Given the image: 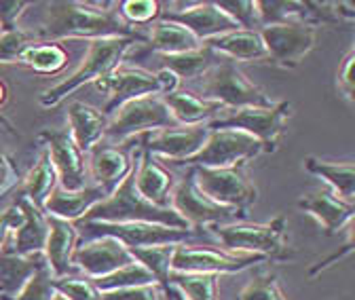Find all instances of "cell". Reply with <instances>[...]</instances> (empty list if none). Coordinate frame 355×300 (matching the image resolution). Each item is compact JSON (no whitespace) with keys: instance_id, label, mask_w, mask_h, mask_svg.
Masks as SVG:
<instances>
[{"instance_id":"cell-1","label":"cell","mask_w":355,"mask_h":300,"mask_svg":"<svg viewBox=\"0 0 355 300\" xmlns=\"http://www.w3.org/2000/svg\"><path fill=\"white\" fill-rule=\"evenodd\" d=\"M40 36L51 42L58 38H116L140 36L119 13L114 3H80V0H60L44 5Z\"/></svg>"},{"instance_id":"cell-2","label":"cell","mask_w":355,"mask_h":300,"mask_svg":"<svg viewBox=\"0 0 355 300\" xmlns=\"http://www.w3.org/2000/svg\"><path fill=\"white\" fill-rule=\"evenodd\" d=\"M142 36H116V38H98V40H89V49L78 64V68L68 74L64 80L53 85L51 89L40 94V106L42 108H55L62 104L68 96H72L76 89H80L87 82H98L112 70H116L131 47L136 45Z\"/></svg>"},{"instance_id":"cell-3","label":"cell","mask_w":355,"mask_h":300,"mask_svg":"<svg viewBox=\"0 0 355 300\" xmlns=\"http://www.w3.org/2000/svg\"><path fill=\"white\" fill-rule=\"evenodd\" d=\"M136 159V157H133ZM80 220H96V222H150L163 224L171 229L193 231L184 218H180L171 207H159L146 201L136 188V176L133 167L127 178L94 209H89Z\"/></svg>"},{"instance_id":"cell-4","label":"cell","mask_w":355,"mask_h":300,"mask_svg":"<svg viewBox=\"0 0 355 300\" xmlns=\"http://www.w3.org/2000/svg\"><path fill=\"white\" fill-rule=\"evenodd\" d=\"M189 91L203 100L218 102L225 110L264 108L273 104L271 98L254 85L235 62L225 58H220L199 80H195L193 89Z\"/></svg>"},{"instance_id":"cell-5","label":"cell","mask_w":355,"mask_h":300,"mask_svg":"<svg viewBox=\"0 0 355 300\" xmlns=\"http://www.w3.org/2000/svg\"><path fill=\"white\" fill-rule=\"evenodd\" d=\"M222 249L235 254H256L264 256L266 261H288L292 258V252L288 247V220L284 216L273 218L264 224L252 222H225L209 227Z\"/></svg>"},{"instance_id":"cell-6","label":"cell","mask_w":355,"mask_h":300,"mask_svg":"<svg viewBox=\"0 0 355 300\" xmlns=\"http://www.w3.org/2000/svg\"><path fill=\"white\" fill-rule=\"evenodd\" d=\"M292 114L290 102H273L264 108H237L222 110L207 123L209 130H237L256 138L264 152H275L284 136L286 123Z\"/></svg>"},{"instance_id":"cell-7","label":"cell","mask_w":355,"mask_h":300,"mask_svg":"<svg viewBox=\"0 0 355 300\" xmlns=\"http://www.w3.org/2000/svg\"><path fill=\"white\" fill-rule=\"evenodd\" d=\"M175 125L178 123L169 108L165 106V102L161 100V96H144L125 102L108 116L104 140L121 144L133 136H146L150 132L167 130V127Z\"/></svg>"},{"instance_id":"cell-8","label":"cell","mask_w":355,"mask_h":300,"mask_svg":"<svg viewBox=\"0 0 355 300\" xmlns=\"http://www.w3.org/2000/svg\"><path fill=\"white\" fill-rule=\"evenodd\" d=\"M83 239L92 237H114L125 247H148V245H182L195 237V231L171 229L150 222H96V220H78L74 222Z\"/></svg>"},{"instance_id":"cell-9","label":"cell","mask_w":355,"mask_h":300,"mask_svg":"<svg viewBox=\"0 0 355 300\" xmlns=\"http://www.w3.org/2000/svg\"><path fill=\"white\" fill-rule=\"evenodd\" d=\"M197 186L205 197L214 203L237 211L241 218L248 216V209L256 203L258 191L250 176L245 174V167H225V169H209V167H191Z\"/></svg>"},{"instance_id":"cell-10","label":"cell","mask_w":355,"mask_h":300,"mask_svg":"<svg viewBox=\"0 0 355 300\" xmlns=\"http://www.w3.org/2000/svg\"><path fill=\"white\" fill-rule=\"evenodd\" d=\"M264 152L262 144L237 130H211L209 138L201 146L199 152L189 157L187 161H180L175 165L187 167H209V169H225V167H237L243 165Z\"/></svg>"},{"instance_id":"cell-11","label":"cell","mask_w":355,"mask_h":300,"mask_svg":"<svg viewBox=\"0 0 355 300\" xmlns=\"http://www.w3.org/2000/svg\"><path fill=\"white\" fill-rule=\"evenodd\" d=\"M169 207L180 218H184V222L193 231L203 229V227L209 229L214 224H225V222H233L235 218H241L237 211L214 203L209 197L201 193L191 167L187 171V176L173 184V191L169 195Z\"/></svg>"},{"instance_id":"cell-12","label":"cell","mask_w":355,"mask_h":300,"mask_svg":"<svg viewBox=\"0 0 355 300\" xmlns=\"http://www.w3.org/2000/svg\"><path fill=\"white\" fill-rule=\"evenodd\" d=\"M269 62L282 68H298L300 62L313 51L318 42V28L311 24H269L258 30Z\"/></svg>"},{"instance_id":"cell-13","label":"cell","mask_w":355,"mask_h":300,"mask_svg":"<svg viewBox=\"0 0 355 300\" xmlns=\"http://www.w3.org/2000/svg\"><path fill=\"white\" fill-rule=\"evenodd\" d=\"M266 263L264 256L256 254H235L227 249H214V247H197L182 243L178 245L171 258L173 273H211V275H225V273H239L250 269L252 265Z\"/></svg>"},{"instance_id":"cell-14","label":"cell","mask_w":355,"mask_h":300,"mask_svg":"<svg viewBox=\"0 0 355 300\" xmlns=\"http://www.w3.org/2000/svg\"><path fill=\"white\" fill-rule=\"evenodd\" d=\"M133 254L129 247H125L114 237H92L83 239L76 243V249L72 254V267L76 273L89 277V279H100L116 269L131 265Z\"/></svg>"},{"instance_id":"cell-15","label":"cell","mask_w":355,"mask_h":300,"mask_svg":"<svg viewBox=\"0 0 355 300\" xmlns=\"http://www.w3.org/2000/svg\"><path fill=\"white\" fill-rule=\"evenodd\" d=\"M161 17L184 26L193 36H197V40L201 42V45L207 40H214L218 36H225L229 32L239 30L237 24L216 3H209V0H205V3H173V5H167L161 11Z\"/></svg>"},{"instance_id":"cell-16","label":"cell","mask_w":355,"mask_h":300,"mask_svg":"<svg viewBox=\"0 0 355 300\" xmlns=\"http://www.w3.org/2000/svg\"><path fill=\"white\" fill-rule=\"evenodd\" d=\"M40 142L49 150L53 167L58 171L60 186L66 191H80L89 184L87 155L76 146L68 130H44Z\"/></svg>"},{"instance_id":"cell-17","label":"cell","mask_w":355,"mask_h":300,"mask_svg":"<svg viewBox=\"0 0 355 300\" xmlns=\"http://www.w3.org/2000/svg\"><path fill=\"white\" fill-rule=\"evenodd\" d=\"M96 87L108 96V104L102 110L106 116H110L119 106H123L129 100L144 96H161V82L157 78V72H148L144 68L119 66L102 80H98Z\"/></svg>"},{"instance_id":"cell-18","label":"cell","mask_w":355,"mask_h":300,"mask_svg":"<svg viewBox=\"0 0 355 300\" xmlns=\"http://www.w3.org/2000/svg\"><path fill=\"white\" fill-rule=\"evenodd\" d=\"M207 125H175L167 130L150 132L142 140V148L153 157L169 159L171 163H180L201 150L205 140L209 138Z\"/></svg>"},{"instance_id":"cell-19","label":"cell","mask_w":355,"mask_h":300,"mask_svg":"<svg viewBox=\"0 0 355 300\" xmlns=\"http://www.w3.org/2000/svg\"><path fill=\"white\" fill-rule=\"evenodd\" d=\"M131 167L133 157L123 148H116L114 144L100 142L96 148L87 152V174L92 178L89 182L100 186L106 197L127 178Z\"/></svg>"},{"instance_id":"cell-20","label":"cell","mask_w":355,"mask_h":300,"mask_svg":"<svg viewBox=\"0 0 355 300\" xmlns=\"http://www.w3.org/2000/svg\"><path fill=\"white\" fill-rule=\"evenodd\" d=\"M298 207L309 213L311 218H315L326 235L343 233L349 224H353L355 216V203H349L340 197H336L330 188L313 191L298 199Z\"/></svg>"},{"instance_id":"cell-21","label":"cell","mask_w":355,"mask_h":300,"mask_svg":"<svg viewBox=\"0 0 355 300\" xmlns=\"http://www.w3.org/2000/svg\"><path fill=\"white\" fill-rule=\"evenodd\" d=\"M133 176H136L138 193L159 207H169V195L173 191V176L153 157L148 150L140 148L138 157L133 159Z\"/></svg>"},{"instance_id":"cell-22","label":"cell","mask_w":355,"mask_h":300,"mask_svg":"<svg viewBox=\"0 0 355 300\" xmlns=\"http://www.w3.org/2000/svg\"><path fill=\"white\" fill-rule=\"evenodd\" d=\"M47 220H49V237L42 249L47 269L51 271L53 277H66V275L76 273L72 267V254L76 249L80 235L74 222L53 218V216H47Z\"/></svg>"},{"instance_id":"cell-23","label":"cell","mask_w":355,"mask_h":300,"mask_svg":"<svg viewBox=\"0 0 355 300\" xmlns=\"http://www.w3.org/2000/svg\"><path fill=\"white\" fill-rule=\"evenodd\" d=\"M19 213H21V222L15 229L11 237V247L21 254V256H32V254H42L44 243L49 237V220L47 213L38 209L28 197L19 195L15 201Z\"/></svg>"},{"instance_id":"cell-24","label":"cell","mask_w":355,"mask_h":300,"mask_svg":"<svg viewBox=\"0 0 355 300\" xmlns=\"http://www.w3.org/2000/svg\"><path fill=\"white\" fill-rule=\"evenodd\" d=\"M104 199H106V193L92 182L80 191H66L58 184L55 191L49 195V199L44 201L42 211L53 218L78 222L89 209H94Z\"/></svg>"},{"instance_id":"cell-25","label":"cell","mask_w":355,"mask_h":300,"mask_svg":"<svg viewBox=\"0 0 355 300\" xmlns=\"http://www.w3.org/2000/svg\"><path fill=\"white\" fill-rule=\"evenodd\" d=\"M42 265H47L42 254L21 256L11 247L9 241L0 249V300L15 298Z\"/></svg>"},{"instance_id":"cell-26","label":"cell","mask_w":355,"mask_h":300,"mask_svg":"<svg viewBox=\"0 0 355 300\" xmlns=\"http://www.w3.org/2000/svg\"><path fill=\"white\" fill-rule=\"evenodd\" d=\"M106 127L108 116L100 108L85 102H72L68 106V132L85 155L104 142Z\"/></svg>"},{"instance_id":"cell-27","label":"cell","mask_w":355,"mask_h":300,"mask_svg":"<svg viewBox=\"0 0 355 300\" xmlns=\"http://www.w3.org/2000/svg\"><path fill=\"white\" fill-rule=\"evenodd\" d=\"M207 49H211L216 55L231 60L235 64L239 62H269L264 42L258 34V30H235L225 36H218L214 40L203 42Z\"/></svg>"},{"instance_id":"cell-28","label":"cell","mask_w":355,"mask_h":300,"mask_svg":"<svg viewBox=\"0 0 355 300\" xmlns=\"http://www.w3.org/2000/svg\"><path fill=\"white\" fill-rule=\"evenodd\" d=\"M161 100L165 102L178 125H207L225 110L218 102L203 100L189 89H175L161 96Z\"/></svg>"},{"instance_id":"cell-29","label":"cell","mask_w":355,"mask_h":300,"mask_svg":"<svg viewBox=\"0 0 355 300\" xmlns=\"http://www.w3.org/2000/svg\"><path fill=\"white\" fill-rule=\"evenodd\" d=\"M304 169L309 174L322 178L336 197H340L349 203H355V165H353V161H328V159H320V157H306Z\"/></svg>"},{"instance_id":"cell-30","label":"cell","mask_w":355,"mask_h":300,"mask_svg":"<svg viewBox=\"0 0 355 300\" xmlns=\"http://www.w3.org/2000/svg\"><path fill=\"white\" fill-rule=\"evenodd\" d=\"M148 45L153 51H157L161 55L189 53V51H197L203 47L197 40V36H193L184 26L169 21V19H163V17H159L157 21L150 24Z\"/></svg>"},{"instance_id":"cell-31","label":"cell","mask_w":355,"mask_h":300,"mask_svg":"<svg viewBox=\"0 0 355 300\" xmlns=\"http://www.w3.org/2000/svg\"><path fill=\"white\" fill-rule=\"evenodd\" d=\"M58 184H60V180H58V171L53 167L51 155L47 148L42 146V152L38 155L34 167L28 171V176L24 180L21 195L28 197L38 209H42L44 201L49 199V195L55 191Z\"/></svg>"},{"instance_id":"cell-32","label":"cell","mask_w":355,"mask_h":300,"mask_svg":"<svg viewBox=\"0 0 355 300\" xmlns=\"http://www.w3.org/2000/svg\"><path fill=\"white\" fill-rule=\"evenodd\" d=\"M220 60V55H216L211 49H207L205 45L197 51H189V53H178V55H161L163 68L173 72L180 80H189L195 82L199 80L216 62Z\"/></svg>"},{"instance_id":"cell-33","label":"cell","mask_w":355,"mask_h":300,"mask_svg":"<svg viewBox=\"0 0 355 300\" xmlns=\"http://www.w3.org/2000/svg\"><path fill=\"white\" fill-rule=\"evenodd\" d=\"M19 64L42 72V74H58L68 64V51L60 42H32V45L21 53Z\"/></svg>"},{"instance_id":"cell-34","label":"cell","mask_w":355,"mask_h":300,"mask_svg":"<svg viewBox=\"0 0 355 300\" xmlns=\"http://www.w3.org/2000/svg\"><path fill=\"white\" fill-rule=\"evenodd\" d=\"M220 275L211 273H169V285L187 300H218Z\"/></svg>"},{"instance_id":"cell-35","label":"cell","mask_w":355,"mask_h":300,"mask_svg":"<svg viewBox=\"0 0 355 300\" xmlns=\"http://www.w3.org/2000/svg\"><path fill=\"white\" fill-rule=\"evenodd\" d=\"M258 9H260L262 26L292 24V21L311 24L306 3H298V0H290V3H286V0H258Z\"/></svg>"},{"instance_id":"cell-36","label":"cell","mask_w":355,"mask_h":300,"mask_svg":"<svg viewBox=\"0 0 355 300\" xmlns=\"http://www.w3.org/2000/svg\"><path fill=\"white\" fill-rule=\"evenodd\" d=\"M175 247L178 245H148V247L131 249V254L144 269H148L153 273L157 283H161L167 290L169 273H171V258H173Z\"/></svg>"},{"instance_id":"cell-37","label":"cell","mask_w":355,"mask_h":300,"mask_svg":"<svg viewBox=\"0 0 355 300\" xmlns=\"http://www.w3.org/2000/svg\"><path fill=\"white\" fill-rule=\"evenodd\" d=\"M92 281L96 283V288L100 292H112V290H123V288H136V285L157 283L153 273L148 269H144L138 261H133L131 265H125V267L116 269L114 273H110L106 277L92 279Z\"/></svg>"},{"instance_id":"cell-38","label":"cell","mask_w":355,"mask_h":300,"mask_svg":"<svg viewBox=\"0 0 355 300\" xmlns=\"http://www.w3.org/2000/svg\"><path fill=\"white\" fill-rule=\"evenodd\" d=\"M53 288H55V294H60L66 300H100L102 298V292L96 288V283L80 273L53 277Z\"/></svg>"},{"instance_id":"cell-39","label":"cell","mask_w":355,"mask_h":300,"mask_svg":"<svg viewBox=\"0 0 355 300\" xmlns=\"http://www.w3.org/2000/svg\"><path fill=\"white\" fill-rule=\"evenodd\" d=\"M216 5L237 24L239 30H260L262 28L258 0H220Z\"/></svg>"},{"instance_id":"cell-40","label":"cell","mask_w":355,"mask_h":300,"mask_svg":"<svg viewBox=\"0 0 355 300\" xmlns=\"http://www.w3.org/2000/svg\"><path fill=\"white\" fill-rule=\"evenodd\" d=\"M121 17L133 28V26H148L161 17L163 5L157 0H123L116 5Z\"/></svg>"},{"instance_id":"cell-41","label":"cell","mask_w":355,"mask_h":300,"mask_svg":"<svg viewBox=\"0 0 355 300\" xmlns=\"http://www.w3.org/2000/svg\"><path fill=\"white\" fill-rule=\"evenodd\" d=\"M239 300H288V298L282 292L277 275L260 273L241 290Z\"/></svg>"},{"instance_id":"cell-42","label":"cell","mask_w":355,"mask_h":300,"mask_svg":"<svg viewBox=\"0 0 355 300\" xmlns=\"http://www.w3.org/2000/svg\"><path fill=\"white\" fill-rule=\"evenodd\" d=\"M55 298V288H53V275L47 269V265H42L30 281L21 288V292L11 298V300H53Z\"/></svg>"},{"instance_id":"cell-43","label":"cell","mask_w":355,"mask_h":300,"mask_svg":"<svg viewBox=\"0 0 355 300\" xmlns=\"http://www.w3.org/2000/svg\"><path fill=\"white\" fill-rule=\"evenodd\" d=\"M32 36L21 28L0 32V64H13L19 62L21 53L32 45Z\"/></svg>"},{"instance_id":"cell-44","label":"cell","mask_w":355,"mask_h":300,"mask_svg":"<svg viewBox=\"0 0 355 300\" xmlns=\"http://www.w3.org/2000/svg\"><path fill=\"white\" fill-rule=\"evenodd\" d=\"M100 300H169L167 292L159 283L136 285V288H123L112 292H102Z\"/></svg>"},{"instance_id":"cell-45","label":"cell","mask_w":355,"mask_h":300,"mask_svg":"<svg viewBox=\"0 0 355 300\" xmlns=\"http://www.w3.org/2000/svg\"><path fill=\"white\" fill-rule=\"evenodd\" d=\"M30 7V3L24 0H0V30L9 32L17 28V19L24 15V11Z\"/></svg>"},{"instance_id":"cell-46","label":"cell","mask_w":355,"mask_h":300,"mask_svg":"<svg viewBox=\"0 0 355 300\" xmlns=\"http://www.w3.org/2000/svg\"><path fill=\"white\" fill-rule=\"evenodd\" d=\"M353 66H355V51L351 49L345 58H343V64L338 68V74H336V82H338V89L340 94L353 102V94H355V78H353Z\"/></svg>"},{"instance_id":"cell-47","label":"cell","mask_w":355,"mask_h":300,"mask_svg":"<svg viewBox=\"0 0 355 300\" xmlns=\"http://www.w3.org/2000/svg\"><path fill=\"white\" fill-rule=\"evenodd\" d=\"M19 222H21V213H19L15 203L0 213V249H3L11 241V237H13L15 229L19 227Z\"/></svg>"},{"instance_id":"cell-48","label":"cell","mask_w":355,"mask_h":300,"mask_svg":"<svg viewBox=\"0 0 355 300\" xmlns=\"http://www.w3.org/2000/svg\"><path fill=\"white\" fill-rule=\"evenodd\" d=\"M351 249H353V224H349V227H347V243L343 245V249H340V252H336V254H332L328 261L318 263L315 267H311V269H309V277H315V275H318V273H322L324 269L332 267L336 261H340V258H343V256H349V254H351Z\"/></svg>"},{"instance_id":"cell-49","label":"cell","mask_w":355,"mask_h":300,"mask_svg":"<svg viewBox=\"0 0 355 300\" xmlns=\"http://www.w3.org/2000/svg\"><path fill=\"white\" fill-rule=\"evenodd\" d=\"M165 292H167V298H169V300H187L180 292H178L175 288H171V285H167V290H165Z\"/></svg>"},{"instance_id":"cell-50","label":"cell","mask_w":355,"mask_h":300,"mask_svg":"<svg viewBox=\"0 0 355 300\" xmlns=\"http://www.w3.org/2000/svg\"><path fill=\"white\" fill-rule=\"evenodd\" d=\"M7 102V87H5V82L0 80V106H3Z\"/></svg>"},{"instance_id":"cell-51","label":"cell","mask_w":355,"mask_h":300,"mask_svg":"<svg viewBox=\"0 0 355 300\" xmlns=\"http://www.w3.org/2000/svg\"><path fill=\"white\" fill-rule=\"evenodd\" d=\"M53 300H66V298H62L60 294H55V298H53Z\"/></svg>"},{"instance_id":"cell-52","label":"cell","mask_w":355,"mask_h":300,"mask_svg":"<svg viewBox=\"0 0 355 300\" xmlns=\"http://www.w3.org/2000/svg\"><path fill=\"white\" fill-rule=\"evenodd\" d=\"M0 32H3V30H0Z\"/></svg>"}]
</instances>
